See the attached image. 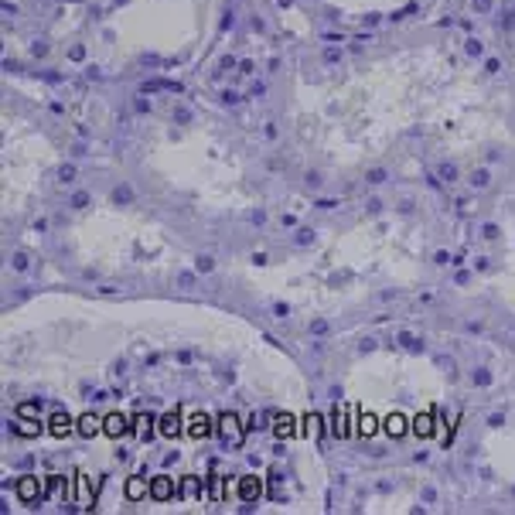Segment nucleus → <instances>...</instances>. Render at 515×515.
<instances>
[{
    "mask_svg": "<svg viewBox=\"0 0 515 515\" xmlns=\"http://www.w3.org/2000/svg\"><path fill=\"white\" fill-rule=\"evenodd\" d=\"M18 417H24V420H35V417H38V403H21Z\"/></svg>",
    "mask_w": 515,
    "mask_h": 515,
    "instance_id": "obj_18",
    "label": "nucleus"
},
{
    "mask_svg": "<svg viewBox=\"0 0 515 515\" xmlns=\"http://www.w3.org/2000/svg\"><path fill=\"white\" fill-rule=\"evenodd\" d=\"M239 498L243 502H260L263 498V481L260 478H243L239 481Z\"/></svg>",
    "mask_w": 515,
    "mask_h": 515,
    "instance_id": "obj_3",
    "label": "nucleus"
},
{
    "mask_svg": "<svg viewBox=\"0 0 515 515\" xmlns=\"http://www.w3.org/2000/svg\"><path fill=\"white\" fill-rule=\"evenodd\" d=\"M103 434H110V437L127 434V417H123V413H110V417H103Z\"/></svg>",
    "mask_w": 515,
    "mask_h": 515,
    "instance_id": "obj_5",
    "label": "nucleus"
},
{
    "mask_svg": "<svg viewBox=\"0 0 515 515\" xmlns=\"http://www.w3.org/2000/svg\"><path fill=\"white\" fill-rule=\"evenodd\" d=\"M48 430H52L55 437H65V434L72 430V417H69V413H55V417L48 420Z\"/></svg>",
    "mask_w": 515,
    "mask_h": 515,
    "instance_id": "obj_8",
    "label": "nucleus"
},
{
    "mask_svg": "<svg viewBox=\"0 0 515 515\" xmlns=\"http://www.w3.org/2000/svg\"><path fill=\"white\" fill-rule=\"evenodd\" d=\"M440 178H444V181H458V168H454V164H444V168H440Z\"/></svg>",
    "mask_w": 515,
    "mask_h": 515,
    "instance_id": "obj_27",
    "label": "nucleus"
},
{
    "mask_svg": "<svg viewBox=\"0 0 515 515\" xmlns=\"http://www.w3.org/2000/svg\"><path fill=\"white\" fill-rule=\"evenodd\" d=\"M219 434H222V440L232 444V447H243V437H246V430L239 427V417H236V413H222V417H219Z\"/></svg>",
    "mask_w": 515,
    "mask_h": 515,
    "instance_id": "obj_1",
    "label": "nucleus"
},
{
    "mask_svg": "<svg viewBox=\"0 0 515 515\" xmlns=\"http://www.w3.org/2000/svg\"><path fill=\"white\" fill-rule=\"evenodd\" d=\"M468 55H481V41H468Z\"/></svg>",
    "mask_w": 515,
    "mask_h": 515,
    "instance_id": "obj_35",
    "label": "nucleus"
},
{
    "mask_svg": "<svg viewBox=\"0 0 515 515\" xmlns=\"http://www.w3.org/2000/svg\"><path fill=\"white\" fill-rule=\"evenodd\" d=\"M178 492H174V481L168 475H157L151 481V498L154 502H168V498H174Z\"/></svg>",
    "mask_w": 515,
    "mask_h": 515,
    "instance_id": "obj_2",
    "label": "nucleus"
},
{
    "mask_svg": "<svg viewBox=\"0 0 515 515\" xmlns=\"http://www.w3.org/2000/svg\"><path fill=\"white\" fill-rule=\"evenodd\" d=\"M11 267L18 270V273H24V270L31 267V260H28V253H14V260H11Z\"/></svg>",
    "mask_w": 515,
    "mask_h": 515,
    "instance_id": "obj_19",
    "label": "nucleus"
},
{
    "mask_svg": "<svg viewBox=\"0 0 515 515\" xmlns=\"http://www.w3.org/2000/svg\"><path fill=\"white\" fill-rule=\"evenodd\" d=\"M58 178H62L65 185H69V181H76V164H62V168H58Z\"/></svg>",
    "mask_w": 515,
    "mask_h": 515,
    "instance_id": "obj_22",
    "label": "nucleus"
},
{
    "mask_svg": "<svg viewBox=\"0 0 515 515\" xmlns=\"http://www.w3.org/2000/svg\"><path fill=\"white\" fill-rule=\"evenodd\" d=\"M157 430H161L164 437H178V434H181V413H164V417L157 420Z\"/></svg>",
    "mask_w": 515,
    "mask_h": 515,
    "instance_id": "obj_6",
    "label": "nucleus"
},
{
    "mask_svg": "<svg viewBox=\"0 0 515 515\" xmlns=\"http://www.w3.org/2000/svg\"><path fill=\"white\" fill-rule=\"evenodd\" d=\"M290 314V307L287 304H273V318H287Z\"/></svg>",
    "mask_w": 515,
    "mask_h": 515,
    "instance_id": "obj_32",
    "label": "nucleus"
},
{
    "mask_svg": "<svg viewBox=\"0 0 515 515\" xmlns=\"http://www.w3.org/2000/svg\"><path fill=\"white\" fill-rule=\"evenodd\" d=\"M69 55H72V58H76V62H79V58L86 55V48H82V45H76V48H72V52H69Z\"/></svg>",
    "mask_w": 515,
    "mask_h": 515,
    "instance_id": "obj_37",
    "label": "nucleus"
},
{
    "mask_svg": "<svg viewBox=\"0 0 515 515\" xmlns=\"http://www.w3.org/2000/svg\"><path fill=\"white\" fill-rule=\"evenodd\" d=\"M137 423H140V440L147 444V440H151V423H154V417H137Z\"/></svg>",
    "mask_w": 515,
    "mask_h": 515,
    "instance_id": "obj_20",
    "label": "nucleus"
},
{
    "mask_svg": "<svg viewBox=\"0 0 515 515\" xmlns=\"http://www.w3.org/2000/svg\"><path fill=\"white\" fill-rule=\"evenodd\" d=\"M202 495V485H198V478H185V485L178 488V498H198Z\"/></svg>",
    "mask_w": 515,
    "mask_h": 515,
    "instance_id": "obj_11",
    "label": "nucleus"
},
{
    "mask_svg": "<svg viewBox=\"0 0 515 515\" xmlns=\"http://www.w3.org/2000/svg\"><path fill=\"white\" fill-rule=\"evenodd\" d=\"M372 348H376V338H365V342L359 345V352H372Z\"/></svg>",
    "mask_w": 515,
    "mask_h": 515,
    "instance_id": "obj_36",
    "label": "nucleus"
},
{
    "mask_svg": "<svg viewBox=\"0 0 515 515\" xmlns=\"http://www.w3.org/2000/svg\"><path fill=\"white\" fill-rule=\"evenodd\" d=\"M386 430H389V437H403L406 434V420L400 413H393V417H386Z\"/></svg>",
    "mask_w": 515,
    "mask_h": 515,
    "instance_id": "obj_10",
    "label": "nucleus"
},
{
    "mask_svg": "<svg viewBox=\"0 0 515 515\" xmlns=\"http://www.w3.org/2000/svg\"><path fill=\"white\" fill-rule=\"evenodd\" d=\"M488 181H492V178H488V171H475V174H471V185H475V188H488Z\"/></svg>",
    "mask_w": 515,
    "mask_h": 515,
    "instance_id": "obj_23",
    "label": "nucleus"
},
{
    "mask_svg": "<svg viewBox=\"0 0 515 515\" xmlns=\"http://www.w3.org/2000/svg\"><path fill=\"white\" fill-rule=\"evenodd\" d=\"M475 7H478V11H488V7H492V0H475Z\"/></svg>",
    "mask_w": 515,
    "mask_h": 515,
    "instance_id": "obj_39",
    "label": "nucleus"
},
{
    "mask_svg": "<svg viewBox=\"0 0 515 515\" xmlns=\"http://www.w3.org/2000/svg\"><path fill=\"white\" fill-rule=\"evenodd\" d=\"M365 181H369V185H382V181H386V171H382V168H372V171L365 174Z\"/></svg>",
    "mask_w": 515,
    "mask_h": 515,
    "instance_id": "obj_24",
    "label": "nucleus"
},
{
    "mask_svg": "<svg viewBox=\"0 0 515 515\" xmlns=\"http://www.w3.org/2000/svg\"><path fill=\"white\" fill-rule=\"evenodd\" d=\"M362 434H365V437H369V434H376V417H372V413H365V417H362Z\"/></svg>",
    "mask_w": 515,
    "mask_h": 515,
    "instance_id": "obj_26",
    "label": "nucleus"
},
{
    "mask_svg": "<svg viewBox=\"0 0 515 515\" xmlns=\"http://www.w3.org/2000/svg\"><path fill=\"white\" fill-rule=\"evenodd\" d=\"M294 239H297V246H307V243H314V232H311V229H297V236H294Z\"/></svg>",
    "mask_w": 515,
    "mask_h": 515,
    "instance_id": "obj_25",
    "label": "nucleus"
},
{
    "mask_svg": "<svg viewBox=\"0 0 515 515\" xmlns=\"http://www.w3.org/2000/svg\"><path fill=\"white\" fill-rule=\"evenodd\" d=\"M195 270H198V273H212V270H215V260H212V256H198V260H195Z\"/></svg>",
    "mask_w": 515,
    "mask_h": 515,
    "instance_id": "obj_21",
    "label": "nucleus"
},
{
    "mask_svg": "<svg viewBox=\"0 0 515 515\" xmlns=\"http://www.w3.org/2000/svg\"><path fill=\"white\" fill-rule=\"evenodd\" d=\"M31 52H35V55H48V45H45V41H35Z\"/></svg>",
    "mask_w": 515,
    "mask_h": 515,
    "instance_id": "obj_33",
    "label": "nucleus"
},
{
    "mask_svg": "<svg viewBox=\"0 0 515 515\" xmlns=\"http://www.w3.org/2000/svg\"><path fill=\"white\" fill-rule=\"evenodd\" d=\"M335 205H338L335 198H318V209H335Z\"/></svg>",
    "mask_w": 515,
    "mask_h": 515,
    "instance_id": "obj_34",
    "label": "nucleus"
},
{
    "mask_svg": "<svg viewBox=\"0 0 515 515\" xmlns=\"http://www.w3.org/2000/svg\"><path fill=\"white\" fill-rule=\"evenodd\" d=\"M76 430L82 434V437H96V434L103 430V420H99L96 413H82V417H79V427H76Z\"/></svg>",
    "mask_w": 515,
    "mask_h": 515,
    "instance_id": "obj_7",
    "label": "nucleus"
},
{
    "mask_svg": "<svg viewBox=\"0 0 515 515\" xmlns=\"http://www.w3.org/2000/svg\"><path fill=\"white\" fill-rule=\"evenodd\" d=\"M86 205H89V195L86 191H76L72 195V209H86Z\"/></svg>",
    "mask_w": 515,
    "mask_h": 515,
    "instance_id": "obj_28",
    "label": "nucleus"
},
{
    "mask_svg": "<svg viewBox=\"0 0 515 515\" xmlns=\"http://www.w3.org/2000/svg\"><path fill=\"white\" fill-rule=\"evenodd\" d=\"M147 492H151V488H147V485H144L140 478H134V481L127 485V498H134V502H137V498H144Z\"/></svg>",
    "mask_w": 515,
    "mask_h": 515,
    "instance_id": "obj_15",
    "label": "nucleus"
},
{
    "mask_svg": "<svg viewBox=\"0 0 515 515\" xmlns=\"http://www.w3.org/2000/svg\"><path fill=\"white\" fill-rule=\"evenodd\" d=\"M18 498H21V502H35V498H41L38 478H35V475L21 478V481H18Z\"/></svg>",
    "mask_w": 515,
    "mask_h": 515,
    "instance_id": "obj_4",
    "label": "nucleus"
},
{
    "mask_svg": "<svg viewBox=\"0 0 515 515\" xmlns=\"http://www.w3.org/2000/svg\"><path fill=\"white\" fill-rule=\"evenodd\" d=\"M471 379L478 382V386H488V382H492V372H485V369H478L475 376H471Z\"/></svg>",
    "mask_w": 515,
    "mask_h": 515,
    "instance_id": "obj_29",
    "label": "nucleus"
},
{
    "mask_svg": "<svg viewBox=\"0 0 515 515\" xmlns=\"http://www.w3.org/2000/svg\"><path fill=\"white\" fill-rule=\"evenodd\" d=\"M222 103H239V93H222Z\"/></svg>",
    "mask_w": 515,
    "mask_h": 515,
    "instance_id": "obj_38",
    "label": "nucleus"
},
{
    "mask_svg": "<svg viewBox=\"0 0 515 515\" xmlns=\"http://www.w3.org/2000/svg\"><path fill=\"white\" fill-rule=\"evenodd\" d=\"M188 434H191V437H209V434H212V423H209V417H205V413H198V417H191Z\"/></svg>",
    "mask_w": 515,
    "mask_h": 515,
    "instance_id": "obj_9",
    "label": "nucleus"
},
{
    "mask_svg": "<svg viewBox=\"0 0 515 515\" xmlns=\"http://www.w3.org/2000/svg\"><path fill=\"white\" fill-rule=\"evenodd\" d=\"M400 345L406 348V352H423V342L417 338V335H410V331H400Z\"/></svg>",
    "mask_w": 515,
    "mask_h": 515,
    "instance_id": "obj_14",
    "label": "nucleus"
},
{
    "mask_svg": "<svg viewBox=\"0 0 515 515\" xmlns=\"http://www.w3.org/2000/svg\"><path fill=\"white\" fill-rule=\"evenodd\" d=\"M290 434H294V417H277V437L284 440V437H290Z\"/></svg>",
    "mask_w": 515,
    "mask_h": 515,
    "instance_id": "obj_16",
    "label": "nucleus"
},
{
    "mask_svg": "<svg viewBox=\"0 0 515 515\" xmlns=\"http://www.w3.org/2000/svg\"><path fill=\"white\" fill-rule=\"evenodd\" d=\"M311 331H314V335H325V331H328V321H321V318H318V321H311Z\"/></svg>",
    "mask_w": 515,
    "mask_h": 515,
    "instance_id": "obj_31",
    "label": "nucleus"
},
{
    "mask_svg": "<svg viewBox=\"0 0 515 515\" xmlns=\"http://www.w3.org/2000/svg\"><path fill=\"white\" fill-rule=\"evenodd\" d=\"M11 430H14V434H21V437H38V434H41V423H24V420H18V423H11Z\"/></svg>",
    "mask_w": 515,
    "mask_h": 515,
    "instance_id": "obj_13",
    "label": "nucleus"
},
{
    "mask_svg": "<svg viewBox=\"0 0 515 515\" xmlns=\"http://www.w3.org/2000/svg\"><path fill=\"white\" fill-rule=\"evenodd\" d=\"M113 202L116 205H130V202H134V188H130V185H120V188L113 191Z\"/></svg>",
    "mask_w": 515,
    "mask_h": 515,
    "instance_id": "obj_17",
    "label": "nucleus"
},
{
    "mask_svg": "<svg viewBox=\"0 0 515 515\" xmlns=\"http://www.w3.org/2000/svg\"><path fill=\"white\" fill-rule=\"evenodd\" d=\"M178 284L185 287V290H191V287H195V273H181V277H178Z\"/></svg>",
    "mask_w": 515,
    "mask_h": 515,
    "instance_id": "obj_30",
    "label": "nucleus"
},
{
    "mask_svg": "<svg viewBox=\"0 0 515 515\" xmlns=\"http://www.w3.org/2000/svg\"><path fill=\"white\" fill-rule=\"evenodd\" d=\"M413 430H417L420 437H430V434H434V417H430V413H420V417L413 420Z\"/></svg>",
    "mask_w": 515,
    "mask_h": 515,
    "instance_id": "obj_12",
    "label": "nucleus"
}]
</instances>
